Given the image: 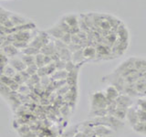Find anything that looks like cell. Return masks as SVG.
Segmentation results:
<instances>
[{
    "mask_svg": "<svg viewBox=\"0 0 146 137\" xmlns=\"http://www.w3.org/2000/svg\"><path fill=\"white\" fill-rule=\"evenodd\" d=\"M135 88L139 96H145L146 95V80L144 78L141 77L135 82Z\"/></svg>",
    "mask_w": 146,
    "mask_h": 137,
    "instance_id": "5bb4252c",
    "label": "cell"
},
{
    "mask_svg": "<svg viewBox=\"0 0 146 137\" xmlns=\"http://www.w3.org/2000/svg\"><path fill=\"white\" fill-rule=\"evenodd\" d=\"M8 64H9V65H11L14 68H15L17 72H20V71H23V70H26V68H27L26 64L23 62L21 58H18V57L9 59H8Z\"/></svg>",
    "mask_w": 146,
    "mask_h": 137,
    "instance_id": "30bf717a",
    "label": "cell"
},
{
    "mask_svg": "<svg viewBox=\"0 0 146 137\" xmlns=\"http://www.w3.org/2000/svg\"><path fill=\"white\" fill-rule=\"evenodd\" d=\"M38 66H36V64H33V65H30L29 67H27L26 71L29 73L30 76H32V75H34V74H36V72H38Z\"/></svg>",
    "mask_w": 146,
    "mask_h": 137,
    "instance_id": "83f0119b",
    "label": "cell"
},
{
    "mask_svg": "<svg viewBox=\"0 0 146 137\" xmlns=\"http://www.w3.org/2000/svg\"><path fill=\"white\" fill-rule=\"evenodd\" d=\"M95 136L97 137H108L112 135L114 131H112L111 128H109L105 125H96L93 126Z\"/></svg>",
    "mask_w": 146,
    "mask_h": 137,
    "instance_id": "ba28073f",
    "label": "cell"
},
{
    "mask_svg": "<svg viewBox=\"0 0 146 137\" xmlns=\"http://www.w3.org/2000/svg\"><path fill=\"white\" fill-rule=\"evenodd\" d=\"M62 18L68 24V26L70 27L71 35L77 34L80 30L79 27V17L76 14H68V15L63 16Z\"/></svg>",
    "mask_w": 146,
    "mask_h": 137,
    "instance_id": "5b68a950",
    "label": "cell"
},
{
    "mask_svg": "<svg viewBox=\"0 0 146 137\" xmlns=\"http://www.w3.org/2000/svg\"><path fill=\"white\" fill-rule=\"evenodd\" d=\"M102 82H106V83H108L109 85H111L113 87H115L121 94L123 93L124 86L126 83L124 79H123L121 75H119L118 73L115 72L114 70L111 73H110V74L104 76L102 78Z\"/></svg>",
    "mask_w": 146,
    "mask_h": 137,
    "instance_id": "6da1fadb",
    "label": "cell"
},
{
    "mask_svg": "<svg viewBox=\"0 0 146 137\" xmlns=\"http://www.w3.org/2000/svg\"><path fill=\"white\" fill-rule=\"evenodd\" d=\"M103 92L105 94V97H106L107 105L115 102V100L118 98V96L121 94L115 87H113L111 85H108L106 87V89L103 90Z\"/></svg>",
    "mask_w": 146,
    "mask_h": 137,
    "instance_id": "52a82bcc",
    "label": "cell"
},
{
    "mask_svg": "<svg viewBox=\"0 0 146 137\" xmlns=\"http://www.w3.org/2000/svg\"><path fill=\"white\" fill-rule=\"evenodd\" d=\"M83 56L86 61H92L95 58H97V52H96V48L92 46H86L83 48Z\"/></svg>",
    "mask_w": 146,
    "mask_h": 137,
    "instance_id": "4fadbf2b",
    "label": "cell"
},
{
    "mask_svg": "<svg viewBox=\"0 0 146 137\" xmlns=\"http://www.w3.org/2000/svg\"><path fill=\"white\" fill-rule=\"evenodd\" d=\"M132 130L141 135L146 136V122H139L138 123H136L135 125L132 126Z\"/></svg>",
    "mask_w": 146,
    "mask_h": 137,
    "instance_id": "7402d4cb",
    "label": "cell"
},
{
    "mask_svg": "<svg viewBox=\"0 0 146 137\" xmlns=\"http://www.w3.org/2000/svg\"><path fill=\"white\" fill-rule=\"evenodd\" d=\"M108 115V111L107 108H102V109H96V110H90L89 116L92 118H99V117H103Z\"/></svg>",
    "mask_w": 146,
    "mask_h": 137,
    "instance_id": "44dd1931",
    "label": "cell"
},
{
    "mask_svg": "<svg viewBox=\"0 0 146 137\" xmlns=\"http://www.w3.org/2000/svg\"><path fill=\"white\" fill-rule=\"evenodd\" d=\"M127 112H128L127 109L116 107L115 109H113L112 111L108 113V115H111V116L115 117V118L119 119V120H121V121H124L125 119H126Z\"/></svg>",
    "mask_w": 146,
    "mask_h": 137,
    "instance_id": "7c38bea8",
    "label": "cell"
},
{
    "mask_svg": "<svg viewBox=\"0 0 146 137\" xmlns=\"http://www.w3.org/2000/svg\"><path fill=\"white\" fill-rule=\"evenodd\" d=\"M2 74L4 76H7V77H9V78H14V76L17 74V71L11 65L7 64V65L5 66V68H4Z\"/></svg>",
    "mask_w": 146,
    "mask_h": 137,
    "instance_id": "cb8c5ba5",
    "label": "cell"
},
{
    "mask_svg": "<svg viewBox=\"0 0 146 137\" xmlns=\"http://www.w3.org/2000/svg\"><path fill=\"white\" fill-rule=\"evenodd\" d=\"M50 41H51L50 40V36L47 33V31H39L38 35H36L33 39L31 40V42H29V46L38 49L40 52V49L44 46L48 44Z\"/></svg>",
    "mask_w": 146,
    "mask_h": 137,
    "instance_id": "277c9868",
    "label": "cell"
},
{
    "mask_svg": "<svg viewBox=\"0 0 146 137\" xmlns=\"http://www.w3.org/2000/svg\"><path fill=\"white\" fill-rule=\"evenodd\" d=\"M126 119L128 120V122H129V123L131 124V127L140 122L139 121V117H138V112H137V107L136 106H133V105H132L131 108L128 109Z\"/></svg>",
    "mask_w": 146,
    "mask_h": 137,
    "instance_id": "9c48e42d",
    "label": "cell"
},
{
    "mask_svg": "<svg viewBox=\"0 0 146 137\" xmlns=\"http://www.w3.org/2000/svg\"><path fill=\"white\" fill-rule=\"evenodd\" d=\"M68 77V72L63 70H56L53 74L51 75V78L55 80H66Z\"/></svg>",
    "mask_w": 146,
    "mask_h": 137,
    "instance_id": "603a6c76",
    "label": "cell"
},
{
    "mask_svg": "<svg viewBox=\"0 0 146 137\" xmlns=\"http://www.w3.org/2000/svg\"><path fill=\"white\" fill-rule=\"evenodd\" d=\"M47 33L50 37H53V38H55L56 39H61L62 37L65 35V33H64V32L60 29H59L57 25H55L52 27H50L49 29H48Z\"/></svg>",
    "mask_w": 146,
    "mask_h": 137,
    "instance_id": "e0dca14e",
    "label": "cell"
},
{
    "mask_svg": "<svg viewBox=\"0 0 146 137\" xmlns=\"http://www.w3.org/2000/svg\"><path fill=\"white\" fill-rule=\"evenodd\" d=\"M90 110L107 108V100L103 90L91 92L90 96Z\"/></svg>",
    "mask_w": 146,
    "mask_h": 137,
    "instance_id": "3957f363",
    "label": "cell"
},
{
    "mask_svg": "<svg viewBox=\"0 0 146 137\" xmlns=\"http://www.w3.org/2000/svg\"><path fill=\"white\" fill-rule=\"evenodd\" d=\"M21 59L26 64L27 67H29L30 65L35 64V56H29V55H22V57H20Z\"/></svg>",
    "mask_w": 146,
    "mask_h": 137,
    "instance_id": "4316f807",
    "label": "cell"
},
{
    "mask_svg": "<svg viewBox=\"0 0 146 137\" xmlns=\"http://www.w3.org/2000/svg\"><path fill=\"white\" fill-rule=\"evenodd\" d=\"M114 71L117 72L119 75H121L123 79L126 78L128 75L137 71L134 67V58L131 57L129 59H125L124 61L120 63V65L114 70Z\"/></svg>",
    "mask_w": 146,
    "mask_h": 137,
    "instance_id": "7a4b0ae2",
    "label": "cell"
},
{
    "mask_svg": "<svg viewBox=\"0 0 146 137\" xmlns=\"http://www.w3.org/2000/svg\"><path fill=\"white\" fill-rule=\"evenodd\" d=\"M3 50H4V53L6 54V56L9 59L17 57V54L19 53V50H18L16 47H14L12 44H8L7 46H4Z\"/></svg>",
    "mask_w": 146,
    "mask_h": 137,
    "instance_id": "d6986e66",
    "label": "cell"
},
{
    "mask_svg": "<svg viewBox=\"0 0 146 137\" xmlns=\"http://www.w3.org/2000/svg\"><path fill=\"white\" fill-rule=\"evenodd\" d=\"M71 61L74 64H80V63H83L84 61H86L83 56V49H79L72 53Z\"/></svg>",
    "mask_w": 146,
    "mask_h": 137,
    "instance_id": "ffe728a7",
    "label": "cell"
},
{
    "mask_svg": "<svg viewBox=\"0 0 146 137\" xmlns=\"http://www.w3.org/2000/svg\"><path fill=\"white\" fill-rule=\"evenodd\" d=\"M56 52H57V49H56V47H55L54 41H50L48 44L44 46V47L40 49V53L46 55V56H52V55Z\"/></svg>",
    "mask_w": 146,
    "mask_h": 137,
    "instance_id": "ac0fdd59",
    "label": "cell"
},
{
    "mask_svg": "<svg viewBox=\"0 0 146 137\" xmlns=\"http://www.w3.org/2000/svg\"><path fill=\"white\" fill-rule=\"evenodd\" d=\"M122 94H126V95L130 96V97H131V98L140 97L138 92H137V90H136L134 83H125L124 90H123Z\"/></svg>",
    "mask_w": 146,
    "mask_h": 137,
    "instance_id": "2e32d148",
    "label": "cell"
},
{
    "mask_svg": "<svg viewBox=\"0 0 146 137\" xmlns=\"http://www.w3.org/2000/svg\"><path fill=\"white\" fill-rule=\"evenodd\" d=\"M9 19L12 22V24L14 25V27H17V26H22L25 25L27 23L31 22L29 19H27L25 17H22L20 15H17V14H14V13H10L9 15Z\"/></svg>",
    "mask_w": 146,
    "mask_h": 137,
    "instance_id": "8fae6325",
    "label": "cell"
},
{
    "mask_svg": "<svg viewBox=\"0 0 146 137\" xmlns=\"http://www.w3.org/2000/svg\"><path fill=\"white\" fill-rule=\"evenodd\" d=\"M44 59H45V55L42 54V53H38L36 54L35 56V64L36 66H38V68H42L45 66V61H44Z\"/></svg>",
    "mask_w": 146,
    "mask_h": 137,
    "instance_id": "d4e9b609",
    "label": "cell"
},
{
    "mask_svg": "<svg viewBox=\"0 0 146 137\" xmlns=\"http://www.w3.org/2000/svg\"><path fill=\"white\" fill-rule=\"evenodd\" d=\"M141 77H143V78H144V79L146 80V71H145V72H143V74H141Z\"/></svg>",
    "mask_w": 146,
    "mask_h": 137,
    "instance_id": "4dcf8cb0",
    "label": "cell"
},
{
    "mask_svg": "<svg viewBox=\"0 0 146 137\" xmlns=\"http://www.w3.org/2000/svg\"><path fill=\"white\" fill-rule=\"evenodd\" d=\"M115 102H116L117 107L124 108L128 110L134 104V100H133V98H131L126 94H120L118 96V98L115 100Z\"/></svg>",
    "mask_w": 146,
    "mask_h": 137,
    "instance_id": "8992f818",
    "label": "cell"
},
{
    "mask_svg": "<svg viewBox=\"0 0 146 137\" xmlns=\"http://www.w3.org/2000/svg\"><path fill=\"white\" fill-rule=\"evenodd\" d=\"M55 67H56L57 70H65L66 68V61H61V59H58V61H55Z\"/></svg>",
    "mask_w": 146,
    "mask_h": 137,
    "instance_id": "f1b7e54d",
    "label": "cell"
},
{
    "mask_svg": "<svg viewBox=\"0 0 146 137\" xmlns=\"http://www.w3.org/2000/svg\"><path fill=\"white\" fill-rule=\"evenodd\" d=\"M22 53L24 55H29V56H36V54L39 53V50L29 45L26 49L22 50Z\"/></svg>",
    "mask_w": 146,
    "mask_h": 137,
    "instance_id": "484cf974",
    "label": "cell"
},
{
    "mask_svg": "<svg viewBox=\"0 0 146 137\" xmlns=\"http://www.w3.org/2000/svg\"><path fill=\"white\" fill-rule=\"evenodd\" d=\"M75 137H87V135L84 134V132H80L79 134H77Z\"/></svg>",
    "mask_w": 146,
    "mask_h": 137,
    "instance_id": "f546056e",
    "label": "cell"
},
{
    "mask_svg": "<svg viewBox=\"0 0 146 137\" xmlns=\"http://www.w3.org/2000/svg\"><path fill=\"white\" fill-rule=\"evenodd\" d=\"M134 58V67L136 70H138L143 74L146 71V59L143 57H133Z\"/></svg>",
    "mask_w": 146,
    "mask_h": 137,
    "instance_id": "9a60e30c",
    "label": "cell"
}]
</instances>
